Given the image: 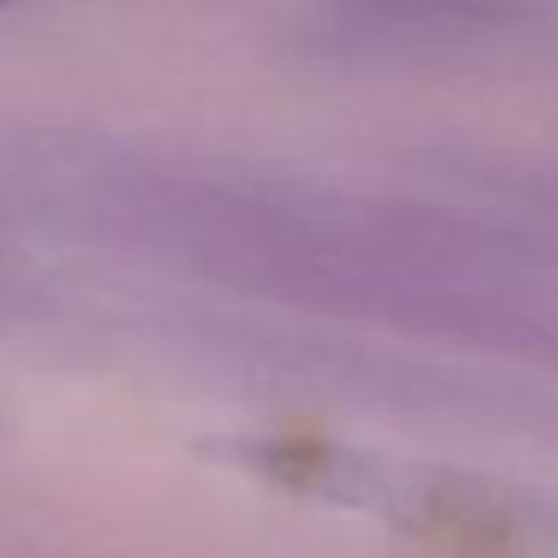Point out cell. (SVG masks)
<instances>
[]
</instances>
